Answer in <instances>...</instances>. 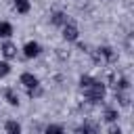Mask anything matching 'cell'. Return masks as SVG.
I'll use <instances>...</instances> for the list:
<instances>
[{
    "label": "cell",
    "instance_id": "18",
    "mask_svg": "<svg viewBox=\"0 0 134 134\" xmlns=\"http://www.w3.org/2000/svg\"><path fill=\"white\" fill-rule=\"evenodd\" d=\"M92 82H94V77H92V75H82V77H80V88L84 90V88H88Z\"/></svg>",
    "mask_w": 134,
    "mask_h": 134
},
{
    "label": "cell",
    "instance_id": "3",
    "mask_svg": "<svg viewBox=\"0 0 134 134\" xmlns=\"http://www.w3.org/2000/svg\"><path fill=\"white\" fill-rule=\"evenodd\" d=\"M77 132H80V134H100V126H98L94 119H84Z\"/></svg>",
    "mask_w": 134,
    "mask_h": 134
},
{
    "label": "cell",
    "instance_id": "2",
    "mask_svg": "<svg viewBox=\"0 0 134 134\" xmlns=\"http://www.w3.org/2000/svg\"><path fill=\"white\" fill-rule=\"evenodd\" d=\"M77 36H80V31H77V25H75V23L69 21V23L63 25V40H67V42H75Z\"/></svg>",
    "mask_w": 134,
    "mask_h": 134
},
{
    "label": "cell",
    "instance_id": "15",
    "mask_svg": "<svg viewBox=\"0 0 134 134\" xmlns=\"http://www.w3.org/2000/svg\"><path fill=\"white\" fill-rule=\"evenodd\" d=\"M44 134H65V128L61 124H48L44 128Z\"/></svg>",
    "mask_w": 134,
    "mask_h": 134
},
{
    "label": "cell",
    "instance_id": "4",
    "mask_svg": "<svg viewBox=\"0 0 134 134\" xmlns=\"http://www.w3.org/2000/svg\"><path fill=\"white\" fill-rule=\"evenodd\" d=\"M98 52H100V57H103V63H115L117 57H119L111 46H98Z\"/></svg>",
    "mask_w": 134,
    "mask_h": 134
},
{
    "label": "cell",
    "instance_id": "6",
    "mask_svg": "<svg viewBox=\"0 0 134 134\" xmlns=\"http://www.w3.org/2000/svg\"><path fill=\"white\" fill-rule=\"evenodd\" d=\"M19 82H21L25 88H36V86H40V80H38L34 73H29V71H23L21 77H19Z\"/></svg>",
    "mask_w": 134,
    "mask_h": 134
},
{
    "label": "cell",
    "instance_id": "13",
    "mask_svg": "<svg viewBox=\"0 0 134 134\" xmlns=\"http://www.w3.org/2000/svg\"><path fill=\"white\" fill-rule=\"evenodd\" d=\"M117 117H119V113H117V109H113V107H107V109L103 111V119L109 121V124L117 121Z\"/></svg>",
    "mask_w": 134,
    "mask_h": 134
},
{
    "label": "cell",
    "instance_id": "8",
    "mask_svg": "<svg viewBox=\"0 0 134 134\" xmlns=\"http://www.w3.org/2000/svg\"><path fill=\"white\" fill-rule=\"evenodd\" d=\"M0 50H2L4 59H15V57H17V46H15L10 40H4L2 46H0Z\"/></svg>",
    "mask_w": 134,
    "mask_h": 134
},
{
    "label": "cell",
    "instance_id": "19",
    "mask_svg": "<svg viewBox=\"0 0 134 134\" xmlns=\"http://www.w3.org/2000/svg\"><path fill=\"white\" fill-rule=\"evenodd\" d=\"M88 52H90V57H92V61H94L96 65H103V57H100L98 48H94V50H88Z\"/></svg>",
    "mask_w": 134,
    "mask_h": 134
},
{
    "label": "cell",
    "instance_id": "9",
    "mask_svg": "<svg viewBox=\"0 0 134 134\" xmlns=\"http://www.w3.org/2000/svg\"><path fill=\"white\" fill-rule=\"evenodd\" d=\"M4 100H6L10 107H17V105H19V94H17V90H15V88H6V90H4Z\"/></svg>",
    "mask_w": 134,
    "mask_h": 134
},
{
    "label": "cell",
    "instance_id": "5",
    "mask_svg": "<svg viewBox=\"0 0 134 134\" xmlns=\"http://www.w3.org/2000/svg\"><path fill=\"white\" fill-rule=\"evenodd\" d=\"M40 50H42V46L38 44V42H27L25 46H23V54H25V59H34V57H38L40 54Z\"/></svg>",
    "mask_w": 134,
    "mask_h": 134
},
{
    "label": "cell",
    "instance_id": "17",
    "mask_svg": "<svg viewBox=\"0 0 134 134\" xmlns=\"http://www.w3.org/2000/svg\"><path fill=\"white\" fill-rule=\"evenodd\" d=\"M44 94V88L42 86H36V88H27V96L29 98H40Z\"/></svg>",
    "mask_w": 134,
    "mask_h": 134
},
{
    "label": "cell",
    "instance_id": "20",
    "mask_svg": "<svg viewBox=\"0 0 134 134\" xmlns=\"http://www.w3.org/2000/svg\"><path fill=\"white\" fill-rule=\"evenodd\" d=\"M10 73V65L6 63V61H0V77H4V75H8Z\"/></svg>",
    "mask_w": 134,
    "mask_h": 134
},
{
    "label": "cell",
    "instance_id": "1",
    "mask_svg": "<svg viewBox=\"0 0 134 134\" xmlns=\"http://www.w3.org/2000/svg\"><path fill=\"white\" fill-rule=\"evenodd\" d=\"M105 94H107V86L103 82H98V80H94L88 88H84V96H86V100L90 105H98L105 98Z\"/></svg>",
    "mask_w": 134,
    "mask_h": 134
},
{
    "label": "cell",
    "instance_id": "11",
    "mask_svg": "<svg viewBox=\"0 0 134 134\" xmlns=\"http://www.w3.org/2000/svg\"><path fill=\"white\" fill-rule=\"evenodd\" d=\"M4 132H6V134H21V124L15 121V119H8V121L4 124Z\"/></svg>",
    "mask_w": 134,
    "mask_h": 134
},
{
    "label": "cell",
    "instance_id": "10",
    "mask_svg": "<svg viewBox=\"0 0 134 134\" xmlns=\"http://www.w3.org/2000/svg\"><path fill=\"white\" fill-rule=\"evenodd\" d=\"M115 100L121 107H130V92L128 90H115Z\"/></svg>",
    "mask_w": 134,
    "mask_h": 134
},
{
    "label": "cell",
    "instance_id": "12",
    "mask_svg": "<svg viewBox=\"0 0 134 134\" xmlns=\"http://www.w3.org/2000/svg\"><path fill=\"white\" fill-rule=\"evenodd\" d=\"M29 8H31V2L29 0H15V10L19 15H27Z\"/></svg>",
    "mask_w": 134,
    "mask_h": 134
},
{
    "label": "cell",
    "instance_id": "14",
    "mask_svg": "<svg viewBox=\"0 0 134 134\" xmlns=\"http://www.w3.org/2000/svg\"><path fill=\"white\" fill-rule=\"evenodd\" d=\"M10 36H13V25L8 21H0V38L8 40Z\"/></svg>",
    "mask_w": 134,
    "mask_h": 134
},
{
    "label": "cell",
    "instance_id": "16",
    "mask_svg": "<svg viewBox=\"0 0 134 134\" xmlns=\"http://www.w3.org/2000/svg\"><path fill=\"white\" fill-rule=\"evenodd\" d=\"M113 86H115V90H130V80L128 77H115Z\"/></svg>",
    "mask_w": 134,
    "mask_h": 134
},
{
    "label": "cell",
    "instance_id": "7",
    "mask_svg": "<svg viewBox=\"0 0 134 134\" xmlns=\"http://www.w3.org/2000/svg\"><path fill=\"white\" fill-rule=\"evenodd\" d=\"M50 23L57 25V27H63L65 23H69V17H67L65 10H54V13L50 15Z\"/></svg>",
    "mask_w": 134,
    "mask_h": 134
},
{
    "label": "cell",
    "instance_id": "21",
    "mask_svg": "<svg viewBox=\"0 0 134 134\" xmlns=\"http://www.w3.org/2000/svg\"><path fill=\"white\" fill-rule=\"evenodd\" d=\"M109 134H121V128L113 121V124H111V128H109Z\"/></svg>",
    "mask_w": 134,
    "mask_h": 134
}]
</instances>
